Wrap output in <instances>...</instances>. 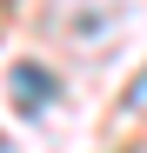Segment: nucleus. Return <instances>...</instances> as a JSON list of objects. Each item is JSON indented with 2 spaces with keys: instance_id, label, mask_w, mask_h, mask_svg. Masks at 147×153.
I'll use <instances>...</instances> for the list:
<instances>
[{
  "instance_id": "1",
  "label": "nucleus",
  "mask_w": 147,
  "mask_h": 153,
  "mask_svg": "<svg viewBox=\"0 0 147 153\" xmlns=\"http://www.w3.org/2000/svg\"><path fill=\"white\" fill-rule=\"evenodd\" d=\"M7 87H14V107L27 113V120H40V113L60 100V80H54L47 67H34V60H20V67L7 73Z\"/></svg>"
},
{
  "instance_id": "2",
  "label": "nucleus",
  "mask_w": 147,
  "mask_h": 153,
  "mask_svg": "<svg viewBox=\"0 0 147 153\" xmlns=\"http://www.w3.org/2000/svg\"><path fill=\"white\" fill-rule=\"evenodd\" d=\"M127 107H147V80H134V87H127Z\"/></svg>"
}]
</instances>
